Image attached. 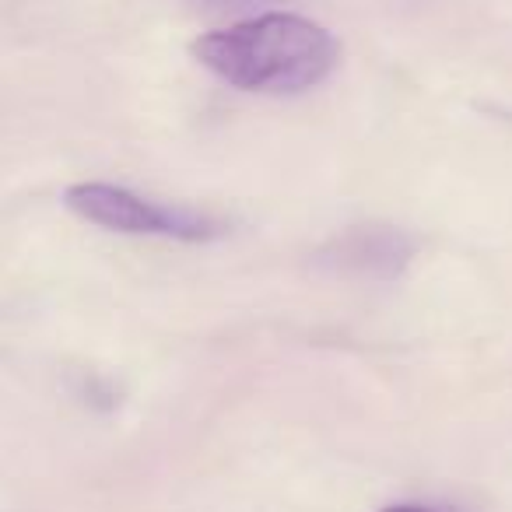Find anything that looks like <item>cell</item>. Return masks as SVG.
I'll return each mask as SVG.
<instances>
[{"mask_svg": "<svg viewBox=\"0 0 512 512\" xmlns=\"http://www.w3.org/2000/svg\"><path fill=\"white\" fill-rule=\"evenodd\" d=\"M193 57L239 92L295 95L330 78L341 43L320 22L274 11L207 32L193 43Z\"/></svg>", "mask_w": 512, "mask_h": 512, "instance_id": "1", "label": "cell"}, {"mask_svg": "<svg viewBox=\"0 0 512 512\" xmlns=\"http://www.w3.org/2000/svg\"><path fill=\"white\" fill-rule=\"evenodd\" d=\"M383 512H453V509H435V505H414V502H400V505H386Z\"/></svg>", "mask_w": 512, "mask_h": 512, "instance_id": "3", "label": "cell"}, {"mask_svg": "<svg viewBox=\"0 0 512 512\" xmlns=\"http://www.w3.org/2000/svg\"><path fill=\"white\" fill-rule=\"evenodd\" d=\"M64 204L78 218L123 235H155V239L176 242H207L218 239L225 228L221 221L179 204H158L127 186L113 183H78L64 193Z\"/></svg>", "mask_w": 512, "mask_h": 512, "instance_id": "2", "label": "cell"}]
</instances>
